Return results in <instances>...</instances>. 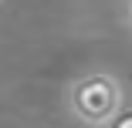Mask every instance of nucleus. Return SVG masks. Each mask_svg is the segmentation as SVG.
<instances>
[{"label": "nucleus", "instance_id": "nucleus-1", "mask_svg": "<svg viewBox=\"0 0 132 128\" xmlns=\"http://www.w3.org/2000/svg\"><path fill=\"white\" fill-rule=\"evenodd\" d=\"M125 105V91L122 84L105 71L85 74V78H75L68 88V111L85 121L92 128H105Z\"/></svg>", "mask_w": 132, "mask_h": 128}, {"label": "nucleus", "instance_id": "nucleus-2", "mask_svg": "<svg viewBox=\"0 0 132 128\" xmlns=\"http://www.w3.org/2000/svg\"><path fill=\"white\" fill-rule=\"evenodd\" d=\"M105 128H132V105H122V111L105 125Z\"/></svg>", "mask_w": 132, "mask_h": 128}, {"label": "nucleus", "instance_id": "nucleus-3", "mask_svg": "<svg viewBox=\"0 0 132 128\" xmlns=\"http://www.w3.org/2000/svg\"><path fill=\"white\" fill-rule=\"evenodd\" d=\"M129 17H132V0H129Z\"/></svg>", "mask_w": 132, "mask_h": 128}]
</instances>
